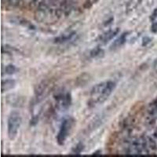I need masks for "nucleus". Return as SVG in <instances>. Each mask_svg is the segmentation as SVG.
<instances>
[{"instance_id": "6ab92c4d", "label": "nucleus", "mask_w": 157, "mask_h": 157, "mask_svg": "<svg viewBox=\"0 0 157 157\" xmlns=\"http://www.w3.org/2000/svg\"><path fill=\"white\" fill-rule=\"evenodd\" d=\"M151 42V39L148 37H145L144 39H143V41H142V46H146L147 44H148V43Z\"/></svg>"}, {"instance_id": "a211bd4d", "label": "nucleus", "mask_w": 157, "mask_h": 157, "mask_svg": "<svg viewBox=\"0 0 157 157\" xmlns=\"http://www.w3.org/2000/svg\"><path fill=\"white\" fill-rule=\"evenodd\" d=\"M156 19H157V8L154 10V11L152 12V14H151V17H150V20H151L152 21H155Z\"/></svg>"}, {"instance_id": "20e7f679", "label": "nucleus", "mask_w": 157, "mask_h": 157, "mask_svg": "<svg viewBox=\"0 0 157 157\" xmlns=\"http://www.w3.org/2000/svg\"><path fill=\"white\" fill-rule=\"evenodd\" d=\"M75 124V120L72 117L67 118L63 120L58 134L57 135V141L59 145H64L68 137L71 134Z\"/></svg>"}, {"instance_id": "f3484780", "label": "nucleus", "mask_w": 157, "mask_h": 157, "mask_svg": "<svg viewBox=\"0 0 157 157\" xmlns=\"http://www.w3.org/2000/svg\"><path fill=\"white\" fill-rule=\"evenodd\" d=\"M83 147L84 146L82 143H79V144H78V145H76V147H75V148L73 149V153L79 154L81 152H82V149H83Z\"/></svg>"}, {"instance_id": "9d476101", "label": "nucleus", "mask_w": 157, "mask_h": 157, "mask_svg": "<svg viewBox=\"0 0 157 157\" xmlns=\"http://www.w3.org/2000/svg\"><path fill=\"white\" fill-rule=\"evenodd\" d=\"M75 36H76V33L75 32H68V33H64V34H62L60 36H58V37L55 38L54 43H58V44L68 43V42L72 40Z\"/></svg>"}, {"instance_id": "0eeeda50", "label": "nucleus", "mask_w": 157, "mask_h": 157, "mask_svg": "<svg viewBox=\"0 0 157 157\" xmlns=\"http://www.w3.org/2000/svg\"><path fill=\"white\" fill-rule=\"evenodd\" d=\"M25 97L17 94H10L6 97V102L11 107L21 108L25 104Z\"/></svg>"}, {"instance_id": "f03ea898", "label": "nucleus", "mask_w": 157, "mask_h": 157, "mask_svg": "<svg viewBox=\"0 0 157 157\" xmlns=\"http://www.w3.org/2000/svg\"><path fill=\"white\" fill-rule=\"evenodd\" d=\"M149 142L145 137H136L128 142L127 152L128 155H142L149 152Z\"/></svg>"}, {"instance_id": "6e6552de", "label": "nucleus", "mask_w": 157, "mask_h": 157, "mask_svg": "<svg viewBox=\"0 0 157 157\" xmlns=\"http://www.w3.org/2000/svg\"><path fill=\"white\" fill-rule=\"evenodd\" d=\"M120 32V29H110V30L107 31V32H104L103 34L99 36V42H100L101 44H106L107 43H109L110 40L113 39L114 37H116V35H118V33Z\"/></svg>"}, {"instance_id": "39448f33", "label": "nucleus", "mask_w": 157, "mask_h": 157, "mask_svg": "<svg viewBox=\"0 0 157 157\" xmlns=\"http://www.w3.org/2000/svg\"><path fill=\"white\" fill-rule=\"evenodd\" d=\"M54 87V82L50 79L42 81L36 86L35 89L34 102L38 104L47 98Z\"/></svg>"}, {"instance_id": "aec40b11", "label": "nucleus", "mask_w": 157, "mask_h": 157, "mask_svg": "<svg viewBox=\"0 0 157 157\" xmlns=\"http://www.w3.org/2000/svg\"><path fill=\"white\" fill-rule=\"evenodd\" d=\"M152 32L154 33L157 32V22H154L152 25Z\"/></svg>"}, {"instance_id": "7ed1b4c3", "label": "nucleus", "mask_w": 157, "mask_h": 157, "mask_svg": "<svg viewBox=\"0 0 157 157\" xmlns=\"http://www.w3.org/2000/svg\"><path fill=\"white\" fill-rule=\"evenodd\" d=\"M22 118L18 112H11L7 120V134L10 140H14L21 125Z\"/></svg>"}, {"instance_id": "9b49d317", "label": "nucleus", "mask_w": 157, "mask_h": 157, "mask_svg": "<svg viewBox=\"0 0 157 157\" xmlns=\"http://www.w3.org/2000/svg\"><path fill=\"white\" fill-rule=\"evenodd\" d=\"M15 85H16V81L12 78H8V79H5V80L2 81V93H5L6 91H9L12 90L13 88H14Z\"/></svg>"}, {"instance_id": "1a4fd4ad", "label": "nucleus", "mask_w": 157, "mask_h": 157, "mask_svg": "<svg viewBox=\"0 0 157 157\" xmlns=\"http://www.w3.org/2000/svg\"><path fill=\"white\" fill-rule=\"evenodd\" d=\"M128 36L129 32H123V34L120 35V36H119V37L113 42V43L112 44V46H111V49H112V50H116V49H118L120 48V47H123V45L126 43V42H127Z\"/></svg>"}, {"instance_id": "423d86ee", "label": "nucleus", "mask_w": 157, "mask_h": 157, "mask_svg": "<svg viewBox=\"0 0 157 157\" xmlns=\"http://www.w3.org/2000/svg\"><path fill=\"white\" fill-rule=\"evenodd\" d=\"M56 107L60 111H65L71 106V95L69 92L67 91H61L55 95Z\"/></svg>"}, {"instance_id": "ddd939ff", "label": "nucleus", "mask_w": 157, "mask_h": 157, "mask_svg": "<svg viewBox=\"0 0 157 157\" xmlns=\"http://www.w3.org/2000/svg\"><path fill=\"white\" fill-rule=\"evenodd\" d=\"M148 114H149V117L153 121H157V98L150 105Z\"/></svg>"}, {"instance_id": "f8f14e48", "label": "nucleus", "mask_w": 157, "mask_h": 157, "mask_svg": "<svg viewBox=\"0 0 157 157\" xmlns=\"http://www.w3.org/2000/svg\"><path fill=\"white\" fill-rule=\"evenodd\" d=\"M22 3V0H2V4L6 9H14Z\"/></svg>"}, {"instance_id": "4468645a", "label": "nucleus", "mask_w": 157, "mask_h": 157, "mask_svg": "<svg viewBox=\"0 0 157 157\" xmlns=\"http://www.w3.org/2000/svg\"><path fill=\"white\" fill-rule=\"evenodd\" d=\"M13 21L14 22H18V25H21L24 27H26L27 29H32V30H34L36 29L34 25H32V23L27 21V20L23 19V18H16V19L13 20Z\"/></svg>"}, {"instance_id": "f257e3e1", "label": "nucleus", "mask_w": 157, "mask_h": 157, "mask_svg": "<svg viewBox=\"0 0 157 157\" xmlns=\"http://www.w3.org/2000/svg\"><path fill=\"white\" fill-rule=\"evenodd\" d=\"M116 87V83L112 80L105 81L96 84L90 90L89 105L90 107L104 103L113 93Z\"/></svg>"}, {"instance_id": "2eb2a0df", "label": "nucleus", "mask_w": 157, "mask_h": 157, "mask_svg": "<svg viewBox=\"0 0 157 157\" xmlns=\"http://www.w3.org/2000/svg\"><path fill=\"white\" fill-rule=\"evenodd\" d=\"M104 54H105V51H104L103 49L100 48V47H97V48L94 49L90 53V56L92 58H100V57H103Z\"/></svg>"}, {"instance_id": "dca6fc26", "label": "nucleus", "mask_w": 157, "mask_h": 157, "mask_svg": "<svg viewBox=\"0 0 157 157\" xmlns=\"http://www.w3.org/2000/svg\"><path fill=\"white\" fill-rule=\"evenodd\" d=\"M17 71V68L16 66L13 65V64H8V65H6V66L4 68V69L2 70V71H3L5 74H6V75H13V74H14Z\"/></svg>"}]
</instances>
